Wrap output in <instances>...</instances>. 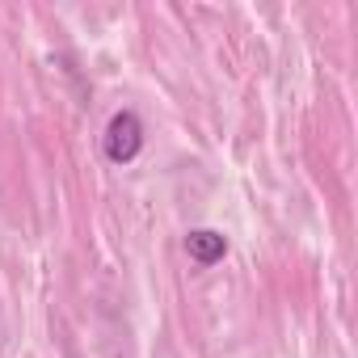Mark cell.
<instances>
[{"instance_id":"cell-1","label":"cell","mask_w":358,"mask_h":358,"mask_svg":"<svg viewBox=\"0 0 358 358\" xmlns=\"http://www.w3.org/2000/svg\"><path fill=\"white\" fill-rule=\"evenodd\" d=\"M101 152L110 164H131L139 152H143V122L135 110H118L110 114L106 131H101Z\"/></svg>"},{"instance_id":"cell-2","label":"cell","mask_w":358,"mask_h":358,"mask_svg":"<svg viewBox=\"0 0 358 358\" xmlns=\"http://www.w3.org/2000/svg\"><path fill=\"white\" fill-rule=\"evenodd\" d=\"M186 253L194 266H215L228 257V236L220 228H190L186 232Z\"/></svg>"}]
</instances>
